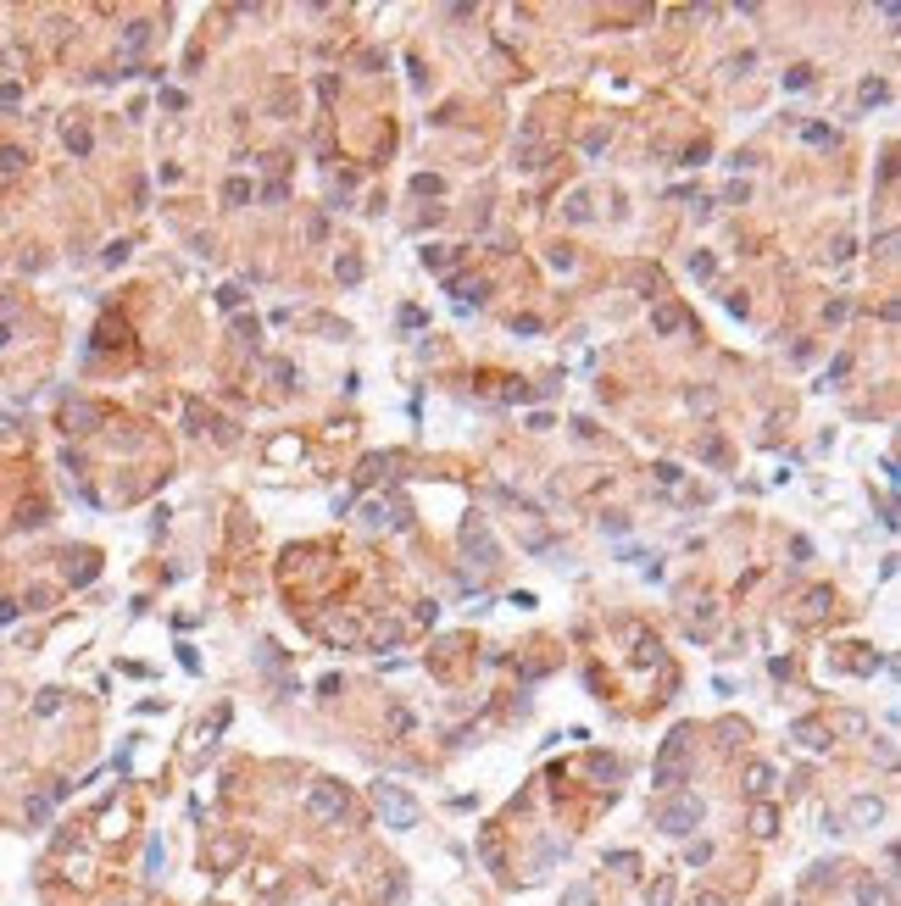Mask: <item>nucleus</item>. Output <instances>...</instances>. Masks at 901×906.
<instances>
[{
	"label": "nucleus",
	"mask_w": 901,
	"mask_h": 906,
	"mask_svg": "<svg viewBox=\"0 0 901 906\" xmlns=\"http://www.w3.org/2000/svg\"><path fill=\"white\" fill-rule=\"evenodd\" d=\"M606 867H618V873H634V867H640V856H634V851H612V856H606Z\"/></svg>",
	"instance_id": "obj_27"
},
{
	"label": "nucleus",
	"mask_w": 901,
	"mask_h": 906,
	"mask_svg": "<svg viewBox=\"0 0 901 906\" xmlns=\"http://www.w3.org/2000/svg\"><path fill=\"white\" fill-rule=\"evenodd\" d=\"M67 423H78V428H89V423H100V412H95V406H73V412H67Z\"/></svg>",
	"instance_id": "obj_31"
},
{
	"label": "nucleus",
	"mask_w": 901,
	"mask_h": 906,
	"mask_svg": "<svg viewBox=\"0 0 901 906\" xmlns=\"http://www.w3.org/2000/svg\"><path fill=\"white\" fill-rule=\"evenodd\" d=\"M590 773H596L601 784H612V778H618V773H623V767H618V762H612V756H590Z\"/></svg>",
	"instance_id": "obj_20"
},
{
	"label": "nucleus",
	"mask_w": 901,
	"mask_h": 906,
	"mask_svg": "<svg viewBox=\"0 0 901 906\" xmlns=\"http://www.w3.org/2000/svg\"><path fill=\"white\" fill-rule=\"evenodd\" d=\"M634 662H662V645H657V640H640V656H634Z\"/></svg>",
	"instance_id": "obj_40"
},
{
	"label": "nucleus",
	"mask_w": 901,
	"mask_h": 906,
	"mask_svg": "<svg viewBox=\"0 0 901 906\" xmlns=\"http://www.w3.org/2000/svg\"><path fill=\"white\" fill-rule=\"evenodd\" d=\"M807 145H834V134H829L824 123H813V128H807Z\"/></svg>",
	"instance_id": "obj_42"
},
{
	"label": "nucleus",
	"mask_w": 901,
	"mask_h": 906,
	"mask_svg": "<svg viewBox=\"0 0 901 906\" xmlns=\"http://www.w3.org/2000/svg\"><path fill=\"white\" fill-rule=\"evenodd\" d=\"M306 812H312L317 823H345V818H351V795H345V784L317 778V784H312V795H306Z\"/></svg>",
	"instance_id": "obj_4"
},
{
	"label": "nucleus",
	"mask_w": 901,
	"mask_h": 906,
	"mask_svg": "<svg viewBox=\"0 0 901 906\" xmlns=\"http://www.w3.org/2000/svg\"><path fill=\"white\" fill-rule=\"evenodd\" d=\"M746 790L751 795H768V790H773V767H768V762H756V767L746 773Z\"/></svg>",
	"instance_id": "obj_14"
},
{
	"label": "nucleus",
	"mask_w": 901,
	"mask_h": 906,
	"mask_svg": "<svg viewBox=\"0 0 901 906\" xmlns=\"http://www.w3.org/2000/svg\"><path fill=\"white\" fill-rule=\"evenodd\" d=\"M456 256H462V250H451V245H429V250H423V267H434V273H446V267L456 262Z\"/></svg>",
	"instance_id": "obj_15"
},
{
	"label": "nucleus",
	"mask_w": 901,
	"mask_h": 906,
	"mask_svg": "<svg viewBox=\"0 0 901 906\" xmlns=\"http://www.w3.org/2000/svg\"><path fill=\"white\" fill-rule=\"evenodd\" d=\"M606 151V128H596V134H585V156H601Z\"/></svg>",
	"instance_id": "obj_38"
},
{
	"label": "nucleus",
	"mask_w": 901,
	"mask_h": 906,
	"mask_svg": "<svg viewBox=\"0 0 901 906\" xmlns=\"http://www.w3.org/2000/svg\"><path fill=\"white\" fill-rule=\"evenodd\" d=\"M796 740H801L807 751H824V745H829V740H824V729H818L813 717H801V723H796Z\"/></svg>",
	"instance_id": "obj_13"
},
{
	"label": "nucleus",
	"mask_w": 901,
	"mask_h": 906,
	"mask_svg": "<svg viewBox=\"0 0 901 906\" xmlns=\"http://www.w3.org/2000/svg\"><path fill=\"white\" fill-rule=\"evenodd\" d=\"M824 317H829V323H846V317H851V301H829Z\"/></svg>",
	"instance_id": "obj_36"
},
{
	"label": "nucleus",
	"mask_w": 901,
	"mask_h": 906,
	"mask_svg": "<svg viewBox=\"0 0 901 906\" xmlns=\"http://www.w3.org/2000/svg\"><path fill=\"white\" fill-rule=\"evenodd\" d=\"M690 740H695V729H684V723H679L674 734L662 740V751H657V767H651V784H657V790H674L679 778H684V756H690Z\"/></svg>",
	"instance_id": "obj_1"
},
{
	"label": "nucleus",
	"mask_w": 901,
	"mask_h": 906,
	"mask_svg": "<svg viewBox=\"0 0 901 906\" xmlns=\"http://www.w3.org/2000/svg\"><path fill=\"white\" fill-rule=\"evenodd\" d=\"M773 823H779V812H773V806H756V812H751V829H756V834H773Z\"/></svg>",
	"instance_id": "obj_23"
},
{
	"label": "nucleus",
	"mask_w": 901,
	"mask_h": 906,
	"mask_svg": "<svg viewBox=\"0 0 901 906\" xmlns=\"http://www.w3.org/2000/svg\"><path fill=\"white\" fill-rule=\"evenodd\" d=\"M807 83H813V67H790L785 73V89H807Z\"/></svg>",
	"instance_id": "obj_33"
},
{
	"label": "nucleus",
	"mask_w": 901,
	"mask_h": 906,
	"mask_svg": "<svg viewBox=\"0 0 901 906\" xmlns=\"http://www.w3.org/2000/svg\"><path fill=\"white\" fill-rule=\"evenodd\" d=\"M684 161H690V167H701V161H707V140H695V145L684 151Z\"/></svg>",
	"instance_id": "obj_44"
},
{
	"label": "nucleus",
	"mask_w": 901,
	"mask_h": 906,
	"mask_svg": "<svg viewBox=\"0 0 901 906\" xmlns=\"http://www.w3.org/2000/svg\"><path fill=\"white\" fill-rule=\"evenodd\" d=\"M384 467H389V456H368V461H362V473H356V484H373Z\"/></svg>",
	"instance_id": "obj_24"
},
{
	"label": "nucleus",
	"mask_w": 901,
	"mask_h": 906,
	"mask_svg": "<svg viewBox=\"0 0 901 906\" xmlns=\"http://www.w3.org/2000/svg\"><path fill=\"white\" fill-rule=\"evenodd\" d=\"M879 823H885V801H879V795H851L846 829H879Z\"/></svg>",
	"instance_id": "obj_6"
},
{
	"label": "nucleus",
	"mask_w": 901,
	"mask_h": 906,
	"mask_svg": "<svg viewBox=\"0 0 901 906\" xmlns=\"http://www.w3.org/2000/svg\"><path fill=\"white\" fill-rule=\"evenodd\" d=\"M701 461H723V440L718 434H701Z\"/></svg>",
	"instance_id": "obj_28"
},
{
	"label": "nucleus",
	"mask_w": 901,
	"mask_h": 906,
	"mask_svg": "<svg viewBox=\"0 0 901 906\" xmlns=\"http://www.w3.org/2000/svg\"><path fill=\"white\" fill-rule=\"evenodd\" d=\"M223 201H228V206H245V201H251V184H245V178H228V184H223Z\"/></svg>",
	"instance_id": "obj_19"
},
{
	"label": "nucleus",
	"mask_w": 901,
	"mask_h": 906,
	"mask_svg": "<svg viewBox=\"0 0 901 906\" xmlns=\"http://www.w3.org/2000/svg\"><path fill=\"white\" fill-rule=\"evenodd\" d=\"M712 617H718V606H712V601H701V606H690V628H695V623H712Z\"/></svg>",
	"instance_id": "obj_35"
},
{
	"label": "nucleus",
	"mask_w": 901,
	"mask_h": 906,
	"mask_svg": "<svg viewBox=\"0 0 901 906\" xmlns=\"http://www.w3.org/2000/svg\"><path fill=\"white\" fill-rule=\"evenodd\" d=\"M690 273H695V278H712V273H718V262H712L707 250H695V256H690Z\"/></svg>",
	"instance_id": "obj_25"
},
{
	"label": "nucleus",
	"mask_w": 901,
	"mask_h": 906,
	"mask_svg": "<svg viewBox=\"0 0 901 906\" xmlns=\"http://www.w3.org/2000/svg\"><path fill=\"white\" fill-rule=\"evenodd\" d=\"M562 906H596V884H568L562 890Z\"/></svg>",
	"instance_id": "obj_17"
},
{
	"label": "nucleus",
	"mask_w": 901,
	"mask_h": 906,
	"mask_svg": "<svg viewBox=\"0 0 901 906\" xmlns=\"http://www.w3.org/2000/svg\"><path fill=\"white\" fill-rule=\"evenodd\" d=\"M651 823H657L662 834H674V839H684V834L701 823V801H695V795H668V801L651 806Z\"/></svg>",
	"instance_id": "obj_3"
},
{
	"label": "nucleus",
	"mask_w": 901,
	"mask_h": 906,
	"mask_svg": "<svg viewBox=\"0 0 901 906\" xmlns=\"http://www.w3.org/2000/svg\"><path fill=\"white\" fill-rule=\"evenodd\" d=\"M11 339V323H6V306H0V345Z\"/></svg>",
	"instance_id": "obj_45"
},
{
	"label": "nucleus",
	"mask_w": 901,
	"mask_h": 906,
	"mask_svg": "<svg viewBox=\"0 0 901 906\" xmlns=\"http://www.w3.org/2000/svg\"><path fill=\"white\" fill-rule=\"evenodd\" d=\"M451 295H462V306H467V301L479 306L484 295H490V284H484V278H451Z\"/></svg>",
	"instance_id": "obj_8"
},
{
	"label": "nucleus",
	"mask_w": 901,
	"mask_h": 906,
	"mask_svg": "<svg viewBox=\"0 0 901 906\" xmlns=\"http://www.w3.org/2000/svg\"><path fill=\"white\" fill-rule=\"evenodd\" d=\"M262 201H267V206H279V201H290V189H284V184H267V189H262Z\"/></svg>",
	"instance_id": "obj_43"
},
{
	"label": "nucleus",
	"mask_w": 901,
	"mask_h": 906,
	"mask_svg": "<svg viewBox=\"0 0 901 906\" xmlns=\"http://www.w3.org/2000/svg\"><path fill=\"white\" fill-rule=\"evenodd\" d=\"M674 895H679V884L668 879V873H662V879L651 884V895H646V906H674Z\"/></svg>",
	"instance_id": "obj_16"
},
{
	"label": "nucleus",
	"mask_w": 901,
	"mask_h": 906,
	"mask_svg": "<svg viewBox=\"0 0 901 906\" xmlns=\"http://www.w3.org/2000/svg\"><path fill=\"white\" fill-rule=\"evenodd\" d=\"M829 606H834V595H829V590H807V601H801V611H807V617H824Z\"/></svg>",
	"instance_id": "obj_18"
},
{
	"label": "nucleus",
	"mask_w": 901,
	"mask_h": 906,
	"mask_svg": "<svg viewBox=\"0 0 901 906\" xmlns=\"http://www.w3.org/2000/svg\"><path fill=\"white\" fill-rule=\"evenodd\" d=\"M701 906H729V901L723 895H701Z\"/></svg>",
	"instance_id": "obj_46"
},
{
	"label": "nucleus",
	"mask_w": 901,
	"mask_h": 906,
	"mask_svg": "<svg viewBox=\"0 0 901 906\" xmlns=\"http://www.w3.org/2000/svg\"><path fill=\"white\" fill-rule=\"evenodd\" d=\"M651 473H657V484H668V489H674L679 478H684V473H679L674 461H657V467H651Z\"/></svg>",
	"instance_id": "obj_32"
},
{
	"label": "nucleus",
	"mask_w": 901,
	"mask_h": 906,
	"mask_svg": "<svg viewBox=\"0 0 901 906\" xmlns=\"http://www.w3.org/2000/svg\"><path fill=\"white\" fill-rule=\"evenodd\" d=\"M328 640L334 645H356V623H328Z\"/></svg>",
	"instance_id": "obj_26"
},
{
	"label": "nucleus",
	"mask_w": 901,
	"mask_h": 906,
	"mask_svg": "<svg viewBox=\"0 0 901 906\" xmlns=\"http://www.w3.org/2000/svg\"><path fill=\"white\" fill-rule=\"evenodd\" d=\"M868 723H862V712H834L829 717V734H862Z\"/></svg>",
	"instance_id": "obj_12"
},
{
	"label": "nucleus",
	"mask_w": 901,
	"mask_h": 906,
	"mask_svg": "<svg viewBox=\"0 0 901 906\" xmlns=\"http://www.w3.org/2000/svg\"><path fill=\"white\" fill-rule=\"evenodd\" d=\"M462 550H467V562H473L479 573L501 567V545H495V534H490L484 518H467V523H462Z\"/></svg>",
	"instance_id": "obj_5"
},
{
	"label": "nucleus",
	"mask_w": 901,
	"mask_h": 906,
	"mask_svg": "<svg viewBox=\"0 0 901 906\" xmlns=\"http://www.w3.org/2000/svg\"><path fill=\"white\" fill-rule=\"evenodd\" d=\"M879 895H885V890H879V884H874V879H857V901H862V906H874V901H879Z\"/></svg>",
	"instance_id": "obj_30"
},
{
	"label": "nucleus",
	"mask_w": 901,
	"mask_h": 906,
	"mask_svg": "<svg viewBox=\"0 0 901 906\" xmlns=\"http://www.w3.org/2000/svg\"><path fill=\"white\" fill-rule=\"evenodd\" d=\"M746 195H751L746 184H729V189H723V206H746Z\"/></svg>",
	"instance_id": "obj_41"
},
{
	"label": "nucleus",
	"mask_w": 901,
	"mask_h": 906,
	"mask_svg": "<svg viewBox=\"0 0 901 906\" xmlns=\"http://www.w3.org/2000/svg\"><path fill=\"white\" fill-rule=\"evenodd\" d=\"M562 217H568V223H590V217H596V206H590V189H573V195L562 201Z\"/></svg>",
	"instance_id": "obj_7"
},
{
	"label": "nucleus",
	"mask_w": 901,
	"mask_h": 906,
	"mask_svg": "<svg viewBox=\"0 0 901 906\" xmlns=\"http://www.w3.org/2000/svg\"><path fill=\"white\" fill-rule=\"evenodd\" d=\"M239 301H245V295H239V284H228V290H218V306H223V311H234Z\"/></svg>",
	"instance_id": "obj_39"
},
{
	"label": "nucleus",
	"mask_w": 901,
	"mask_h": 906,
	"mask_svg": "<svg viewBox=\"0 0 901 906\" xmlns=\"http://www.w3.org/2000/svg\"><path fill=\"white\" fill-rule=\"evenodd\" d=\"M518 167H528V173H534V167H545V151H540L534 140H523V151H518Z\"/></svg>",
	"instance_id": "obj_21"
},
{
	"label": "nucleus",
	"mask_w": 901,
	"mask_h": 906,
	"mask_svg": "<svg viewBox=\"0 0 901 906\" xmlns=\"http://www.w3.org/2000/svg\"><path fill=\"white\" fill-rule=\"evenodd\" d=\"M879 100H890V83H885V78H868V83L857 89V106H879Z\"/></svg>",
	"instance_id": "obj_10"
},
{
	"label": "nucleus",
	"mask_w": 901,
	"mask_h": 906,
	"mask_svg": "<svg viewBox=\"0 0 901 906\" xmlns=\"http://www.w3.org/2000/svg\"><path fill=\"white\" fill-rule=\"evenodd\" d=\"M412 189H418V195H440V189H446V184H440V178H434V173H418V178H412Z\"/></svg>",
	"instance_id": "obj_29"
},
{
	"label": "nucleus",
	"mask_w": 901,
	"mask_h": 906,
	"mask_svg": "<svg viewBox=\"0 0 901 906\" xmlns=\"http://www.w3.org/2000/svg\"><path fill=\"white\" fill-rule=\"evenodd\" d=\"M846 373H851V356H834V362H829V373H824V384H840Z\"/></svg>",
	"instance_id": "obj_34"
},
{
	"label": "nucleus",
	"mask_w": 901,
	"mask_h": 906,
	"mask_svg": "<svg viewBox=\"0 0 901 906\" xmlns=\"http://www.w3.org/2000/svg\"><path fill=\"white\" fill-rule=\"evenodd\" d=\"M145 39H150V22H128L123 45H128V50H145Z\"/></svg>",
	"instance_id": "obj_22"
},
{
	"label": "nucleus",
	"mask_w": 901,
	"mask_h": 906,
	"mask_svg": "<svg viewBox=\"0 0 901 906\" xmlns=\"http://www.w3.org/2000/svg\"><path fill=\"white\" fill-rule=\"evenodd\" d=\"M334 278L340 284H362V256H334Z\"/></svg>",
	"instance_id": "obj_11"
},
{
	"label": "nucleus",
	"mask_w": 901,
	"mask_h": 906,
	"mask_svg": "<svg viewBox=\"0 0 901 906\" xmlns=\"http://www.w3.org/2000/svg\"><path fill=\"white\" fill-rule=\"evenodd\" d=\"M273 378H279V384H300L295 362H273Z\"/></svg>",
	"instance_id": "obj_37"
},
{
	"label": "nucleus",
	"mask_w": 901,
	"mask_h": 906,
	"mask_svg": "<svg viewBox=\"0 0 901 906\" xmlns=\"http://www.w3.org/2000/svg\"><path fill=\"white\" fill-rule=\"evenodd\" d=\"M373 801H378V812H384V829H418V818H423V806H418L401 784H384V778H378Z\"/></svg>",
	"instance_id": "obj_2"
},
{
	"label": "nucleus",
	"mask_w": 901,
	"mask_h": 906,
	"mask_svg": "<svg viewBox=\"0 0 901 906\" xmlns=\"http://www.w3.org/2000/svg\"><path fill=\"white\" fill-rule=\"evenodd\" d=\"M651 328H657V334H679V328H684V311H679V306H657V311H651Z\"/></svg>",
	"instance_id": "obj_9"
}]
</instances>
